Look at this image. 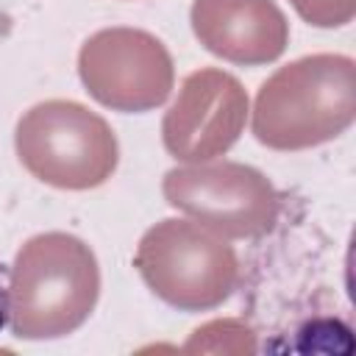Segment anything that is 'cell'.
<instances>
[{"instance_id": "6da1fadb", "label": "cell", "mask_w": 356, "mask_h": 356, "mask_svg": "<svg viewBox=\"0 0 356 356\" xmlns=\"http://www.w3.org/2000/svg\"><path fill=\"white\" fill-rule=\"evenodd\" d=\"M100 298L92 248L64 231L31 236L14 256L8 323L17 339H61L78 331Z\"/></svg>"}, {"instance_id": "52a82bcc", "label": "cell", "mask_w": 356, "mask_h": 356, "mask_svg": "<svg viewBox=\"0 0 356 356\" xmlns=\"http://www.w3.org/2000/svg\"><path fill=\"white\" fill-rule=\"evenodd\" d=\"M248 120V92L225 70L203 67L184 78L161 122V142L178 161H211L228 153Z\"/></svg>"}, {"instance_id": "ba28073f", "label": "cell", "mask_w": 356, "mask_h": 356, "mask_svg": "<svg viewBox=\"0 0 356 356\" xmlns=\"http://www.w3.org/2000/svg\"><path fill=\"white\" fill-rule=\"evenodd\" d=\"M189 19L197 42L231 64H270L289 44V22L273 0H195Z\"/></svg>"}, {"instance_id": "3957f363", "label": "cell", "mask_w": 356, "mask_h": 356, "mask_svg": "<svg viewBox=\"0 0 356 356\" xmlns=\"http://www.w3.org/2000/svg\"><path fill=\"white\" fill-rule=\"evenodd\" d=\"M14 147L36 181L67 192L103 186L120 161L111 125L75 100L31 106L17 122Z\"/></svg>"}, {"instance_id": "7a4b0ae2", "label": "cell", "mask_w": 356, "mask_h": 356, "mask_svg": "<svg viewBox=\"0 0 356 356\" xmlns=\"http://www.w3.org/2000/svg\"><path fill=\"white\" fill-rule=\"evenodd\" d=\"M356 117V64L314 53L275 70L256 95L253 136L270 150H306L348 131Z\"/></svg>"}, {"instance_id": "277c9868", "label": "cell", "mask_w": 356, "mask_h": 356, "mask_svg": "<svg viewBox=\"0 0 356 356\" xmlns=\"http://www.w3.org/2000/svg\"><path fill=\"white\" fill-rule=\"evenodd\" d=\"M134 267L147 289L178 312H209L220 306L239 281L234 248L206 231V225L175 217L142 234Z\"/></svg>"}, {"instance_id": "5b68a950", "label": "cell", "mask_w": 356, "mask_h": 356, "mask_svg": "<svg viewBox=\"0 0 356 356\" xmlns=\"http://www.w3.org/2000/svg\"><path fill=\"white\" fill-rule=\"evenodd\" d=\"M164 200L195 222L236 239H253L273 231L278 220V192L250 164L217 161L164 172Z\"/></svg>"}, {"instance_id": "9c48e42d", "label": "cell", "mask_w": 356, "mask_h": 356, "mask_svg": "<svg viewBox=\"0 0 356 356\" xmlns=\"http://www.w3.org/2000/svg\"><path fill=\"white\" fill-rule=\"evenodd\" d=\"M300 19L314 28H342L356 14V0H289Z\"/></svg>"}, {"instance_id": "8992f818", "label": "cell", "mask_w": 356, "mask_h": 356, "mask_svg": "<svg viewBox=\"0 0 356 356\" xmlns=\"http://www.w3.org/2000/svg\"><path fill=\"white\" fill-rule=\"evenodd\" d=\"M78 75L106 108L142 114L159 108L175 81L172 56L142 28H103L78 50Z\"/></svg>"}]
</instances>
